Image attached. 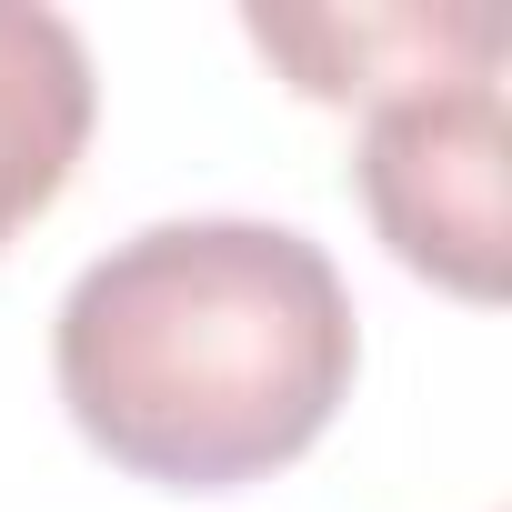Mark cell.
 Instances as JSON below:
<instances>
[{
	"instance_id": "cell-1",
	"label": "cell",
	"mask_w": 512,
	"mask_h": 512,
	"mask_svg": "<svg viewBox=\"0 0 512 512\" xmlns=\"http://www.w3.org/2000/svg\"><path fill=\"white\" fill-rule=\"evenodd\" d=\"M362 322L342 262L292 221H151L61 292L51 382L91 452L171 492L302 462L352 402Z\"/></svg>"
},
{
	"instance_id": "cell-2",
	"label": "cell",
	"mask_w": 512,
	"mask_h": 512,
	"mask_svg": "<svg viewBox=\"0 0 512 512\" xmlns=\"http://www.w3.org/2000/svg\"><path fill=\"white\" fill-rule=\"evenodd\" d=\"M352 181L402 272H422L462 302H502L512 211H502V81L492 71L372 101Z\"/></svg>"
},
{
	"instance_id": "cell-3",
	"label": "cell",
	"mask_w": 512,
	"mask_h": 512,
	"mask_svg": "<svg viewBox=\"0 0 512 512\" xmlns=\"http://www.w3.org/2000/svg\"><path fill=\"white\" fill-rule=\"evenodd\" d=\"M91 111H101L91 41L41 0H0V241L71 191Z\"/></svg>"
},
{
	"instance_id": "cell-4",
	"label": "cell",
	"mask_w": 512,
	"mask_h": 512,
	"mask_svg": "<svg viewBox=\"0 0 512 512\" xmlns=\"http://www.w3.org/2000/svg\"><path fill=\"white\" fill-rule=\"evenodd\" d=\"M251 41L292 61L312 101H392L422 81H462L502 61V31L482 11H251Z\"/></svg>"
}]
</instances>
